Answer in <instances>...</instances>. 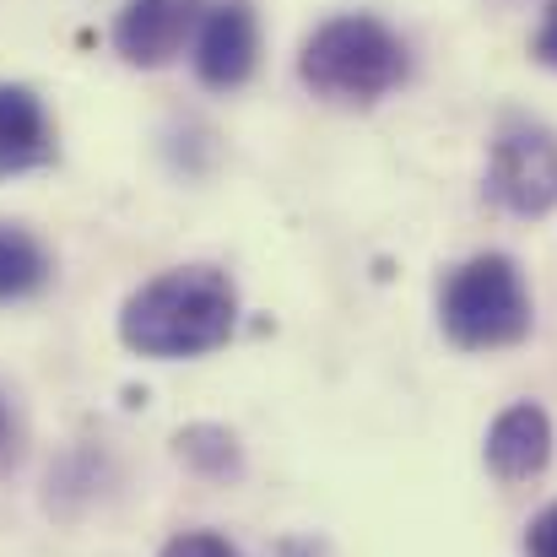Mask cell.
I'll list each match as a JSON object with an SVG mask.
<instances>
[{"mask_svg": "<svg viewBox=\"0 0 557 557\" xmlns=\"http://www.w3.org/2000/svg\"><path fill=\"white\" fill-rule=\"evenodd\" d=\"M238 325V293L216 265H180L141 282L120 309V342L141 358H200L216 352Z\"/></svg>", "mask_w": 557, "mask_h": 557, "instance_id": "obj_1", "label": "cell"}, {"mask_svg": "<svg viewBox=\"0 0 557 557\" xmlns=\"http://www.w3.org/2000/svg\"><path fill=\"white\" fill-rule=\"evenodd\" d=\"M298 76L331 103H379L389 87L406 82V44L379 16L347 11L309 33Z\"/></svg>", "mask_w": 557, "mask_h": 557, "instance_id": "obj_2", "label": "cell"}, {"mask_svg": "<svg viewBox=\"0 0 557 557\" xmlns=\"http://www.w3.org/2000/svg\"><path fill=\"white\" fill-rule=\"evenodd\" d=\"M438 320L449 331L455 347L471 352H493V347H515L531 331V293L515 271L509 255H476L460 271H449L444 298H438Z\"/></svg>", "mask_w": 557, "mask_h": 557, "instance_id": "obj_3", "label": "cell"}, {"mask_svg": "<svg viewBox=\"0 0 557 557\" xmlns=\"http://www.w3.org/2000/svg\"><path fill=\"white\" fill-rule=\"evenodd\" d=\"M487 195L515 216H547L557 206V141L553 131L515 120L498 131L487 158Z\"/></svg>", "mask_w": 557, "mask_h": 557, "instance_id": "obj_4", "label": "cell"}, {"mask_svg": "<svg viewBox=\"0 0 557 557\" xmlns=\"http://www.w3.org/2000/svg\"><path fill=\"white\" fill-rule=\"evenodd\" d=\"M200 16H206V0H125L114 16V33H109L114 54L141 71H158V65L180 60L185 44H195Z\"/></svg>", "mask_w": 557, "mask_h": 557, "instance_id": "obj_5", "label": "cell"}, {"mask_svg": "<svg viewBox=\"0 0 557 557\" xmlns=\"http://www.w3.org/2000/svg\"><path fill=\"white\" fill-rule=\"evenodd\" d=\"M255 54H260L255 5L249 0H216V5H206L200 33H195V76L206 87H216V92L244 87L249 71H255Z\"/></svg>", "mask_w": 557, "mask_h": 557, "instance_id": "obj_6", "label": "cell"}, {"mask_svg": "<svg viewBox=\"0 0 557 557\" xmlns=\"http://www.w3.org/2000/svg\"><path fill=\"white\" fill-rule=\"evenodd\" d=\"M553 460V422L542 406L520 400L509 411H498V422L487 428V466L504 482H531L542 476Z\"/></svg>", "mask_w": 557, "mask_h": 557, "instance_id": "obj_7", "label": "cell"}, {"mask_svg": "<svg viewBox=\"0 0 557 557\" xmlns=\"http://www.w3.org/2000/svg\"><path fill=\"white\" fill-rule=\"evenodd\" d=\"M49 158H54V125L44 98L22 82H0V180L44 169Z\"/></svg>", "mask_w": 557, "mask_h": 557, "instance_id": "obj_8", "label": "cell"}, {"mask_svg": "<svg viewBox=\"0 0 557 557\" xmlns=\"http://www.w3.org/2000/svg\"><path fill=\"white\" fill-rule=\"evenodd\" d=\"M49 282V255L33 233L0 222V304H16V298H33L38 287Z\"/></svg>", "mask_w": 557, "mask_h": 557, "instance_id": "obj_9", "label": "cell"}, {"mask_svg": "<svg viewBox=\"0 0 557 557\" xmlns=\"http://www.w3.org/2000/svg\"><path fill=\"white\" fill-rule=\"evenodd\" d=\"M180 455H185L189 466L211 471V476H227V471L238 466L233 433H222V428H185V433H180Z\"/></svg>", "mask_w": 557, "mask_h": 557, "instance_id": "obj_10", "label": "cell"}, {"mask_svg": "<svg viewBox=\"0 0 557 557\" xmlns=\"http://www.w3.org/2000/svg\"><path fill=\"white\" fill-rule=\"evenodd\" d=\"M158 557H238V547H233L227 536H216V531H185V536H174Z\"/></svg>", "mask_w": 557, "mask_h": 557, "instance_id": "obj_11", "label": "cell"}, {"mask_svg": "<svg viewBox=\"0 0 557 557\" xmlns=\"http://www.w3.org/2000/svg\"><path fill=\"white\" fill-rule=\"evenodd\" d=\"M525 557H557V504H547L531 531H525Z\"/></svg>", "mask_w": 557, "mask_h": 557, "instance_id": "obj_12", "label": "cell"}, {"mask_svg": "<svg viewBox=\"0 0 557 557\" xmlns=\"http://www.w3.org/2000/svg\"><path fill=\"white\" fill-rule=\"evenodd\" d=\"M531 54H536L542 65H553V71H557V0L547 5V16H542V27H536V44H531Z\"/></svg>", "mask_w": 557, "mask_h": 557, "instance_id": "obj_13", "label": "cell"}, {"mask_svg": "<svg viewBox=\"0 0 557 557\" xmlns=\"http://www.w3.org/2000/svg\"><path fill=\"white\" fill-rule=\"evenodd\" d=\"M16 455V428H11V411H5V395H0V466Z\"/></svg>", "mask_w": 557, "mask_h": 557, "instance_id": "obj_14", "label": "cell"}]
</instances>
